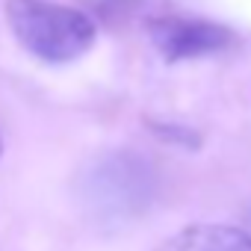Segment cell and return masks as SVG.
I'll list each match as a JSON object with an SVG mask.
<instances>
[{"instance_id":"obj_2","label":"cell","mask_w":251,"mask_h":251,"mask_svg":"<svg viewBox=\"0 0 251 251\" xmlns=\"http://www.w3.org/2000/svg\"><path fill=\"white\" fill-rule=\"evenodd\" d=\"M151 192L154 180L148 163L130 154H115L103 160L86 183L89 207L98 216H112V219L139 216L148 207Z\"/></svg>"},{"instance_id":"obj_1","label":"cell","mask_w":251,"mask_h":251,"mask_svg":"<svg viewBox=\"0 0 251 251\" xmlns=\"http://www.w3.org/2000/svg\"><path fill=\"white\" fill-rule=\"evenodd\" d=\"M6 21L21 48L53 65L74 62L95 42V24L89 15L50 0H9Z\"/></svg>"},{"instance_id":"obj_3","label":"cell","mask_w":251,"mask_h":251,"mask_svg":"<svg viewBox=\"0 0 251 251\" xmlns=\"http://www.w3.org/2000/svg\"><path fill=\"white\" fill-rule=\"evenodd\" d=\"M148 36L154 48L169 59H198L225 50L233 42V33L222 24L201 21V18H180V15H163L148 21Z\"/></svg>"},{"instance_id":"obj_4","label":"cell","mask_w":251,"mask_h":251,"mask_svg":"<svg viewBox=\"0 0 251 251\" xmlns=\"http://www.w3.org/2000/svg\"><path fill=\"white\" fill-rule=\"evenodd\" d=\"M157 251H251V233L233 225H192L169 236Z\"/></svg>"}]
</instances>
